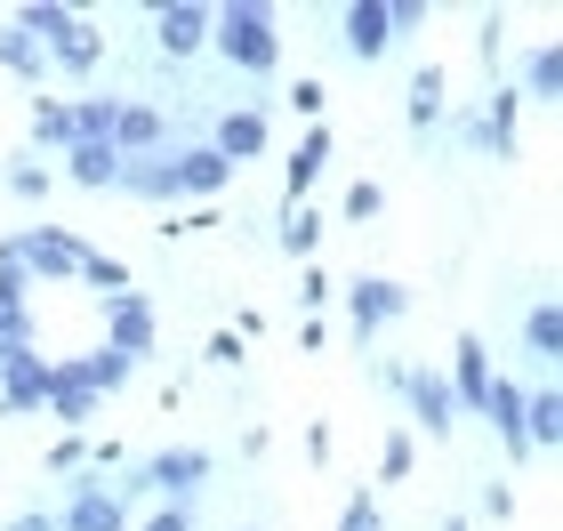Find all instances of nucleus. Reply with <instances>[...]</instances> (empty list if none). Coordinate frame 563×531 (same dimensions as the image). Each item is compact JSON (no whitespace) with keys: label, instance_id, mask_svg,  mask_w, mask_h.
I'll return each instance as SVG.
<instances>
[{"label":"nucleus","instance_id":"nucleus-1","mask_svg":"<svg viewBox=\"0 0 563 531\" xmlns=\"http://www.w3.org/2000/svg\"><path fill=\"white\" fill-rule=\"evenodd\" d=\"M210 48L234 73H250V81H266V73L282 65V33H274V9L266 0H234V9L210 16Z\"/></svg>","mask_w":563,"mask_h":531},{"label":"nucleus","instance_id":"nucleus-2","mask_svg":"<svg viewBox=\"0 0 563 531\" xmlns=\"http://www.w3.org/2000/svg\"><path fill=\"white\" fill-rule=\"evenodd\" d=\"M201 484H210V451H153V460L137 467V484H121V499L130 491H162V508H194Z\"/></svg>","mask_w":563,"mask_h":531},{"label":"nucleus","instance_id":"nucleus-3","mask_svg":"<svg viewBox=\"0 0 563 531\" xmlns=\"http://www.w3.org/2000/svg\"><path fill=\"white\" fill-rule=\"evenodd\" d=\"M57 531H130V499H121L97 467H81L73 491H65V508H57Z\"/></svg>","mask_w":563,"mask_h":531},{"label":"nucleus","instance_id":"nucleus-4","mask_svg":"<svg viewBox=\"0 0 563 531\" xmlns=\"http://www.w3.org/2000/svg\"><path fill=\"white\" fill-rule=\"evenodd\" d=\"M41 402H48V354L41 346H9V354H0V411L33 419Z\"/></svg>","mask_w":563,"mask_h":531},{"label":"nucleus","instance_id":"nucleus-5","mask_svg":"<svg viewBox=\"0 0 563 531\" xmlns=\"http://www.w3.org/2000/svg\"><path fill=\"white\" fill-rule=\"evenodd\" d=\"M16 266H24V283H65V274H81V242L65 234V225H24L16 234Z\"/></svg>","mask_w":563,"mask_h":531},{"label":"nucleus","instance_id":"nucleus-6","mask_svg":"<svg viewBox=\"0 0 563 531\" xmlns=\"http://www.w3.org/2000/svg\"><path fill=\"white\" fill-rule=\"evenodd\" d=\"M97 402H106V395L81 378V363H73V354H48V402H41V411H57L65 435H81V419H97Z\"/></svg>","mask_w":563,"mask_h":531},{"label":"nucleus","instance_id":"nucleus-7","mask_svg":"<svg viewBox=\"0 0 563 531\" xmlns=\"http://www.w3.org/2000/svg\"><path fill=\"white\" fill-rule=\"evenodd\" d=\"M210 16L201 0H169V9H153V41H162V57H194V48H210Z\"/></svg>","mask_w":563,"mask_h":531},{"label":"nucleus","instance_id":"nucleus-8","mask_svg":"<svg viewBox=\"0 0 563 531\" xmlns=\"http://www.w3.org/2000/svg\"><path fill=\"white\" fill-rule=\"evenodd\" d=\"M346 307H354V339H378V322H395L411 307V290L387 283V274H363V283H346Z\"/></svg>","mask_w":563,"mask_h":531},{"label":"nucleus","instance_id":"nucleus-9","mask_svg":"<svg viewBox=\"0 0 563 531\" xmlns=\"http://www.w3.org/2000/svg\"><path fill=\"white\" fill-rule=\"evenodd\" d=\"M492 378H499V363H492V346H483V339H459V346H451V378H443V387H451L459 411H483Z\"/></svg>","mask_w":563,"mask_h":531},{"label":"nucleus","instance_id":"nucleus-10","mask_svg":"<svg viewBox=\"0 0 563 531\" xmlns=\"http://www.w3.org/2000/svg\"><path fill=\"white\" fill-rule=\"evenodd\" d=\"M106 346H113V354H130V363H145V354H153V307H145L137 290L106 298Z\"/></svg>","mask_w":563,"mask_h":531},{"label":"nucleus","instance_id":"nucleus-11","mask_svg":"<svg viewBox=\"0 0 563 531\" xmlns=\"http://www.w3.org/2000/svg\"><path fill=\"white\" fill-rule=\"evenodd\" d=\"M395 48V16H387V0H354L346 9V57L354 65H378Z\"/></svg>","mask_w":563,"mask_h":531},{"label":"nucleus","instance_id":"nucleus-12","mask_svg":"<svg viewBox=\"0 0 563 531\" xmlns=\"http://www.w3.org/2000/svg\"><path fill=\"white\" fill-rule=\"evenodd\" d=\"M113 186L137 193V201H177V145H162V154H130Z\"/></svg>","mask_w":563,"mask_h":531},{"label":"nucleus","instance_id":"nucleus-13","mask_svg":"<svg viewBox=\"0 0 563 531\" xmlns=\"http://www.w3.org/2000/svg\"><path fill=\"white\" fill-rule=\"evenodd\" d=\"M48 65H57V73H73V81H89V73L106 65V33H97L89 16H73L65 33L48 41Z\"/></svg>","mask_w":563,"mask_h":531},{"label":"nucleus","instance_id":"nucleus-14","mask_svg":"<svg viewBox=\"0 0 563 531\" xmlns=\"http://www.w3.org/2000/svg\"><path fill=\"white\" fill-rule=\"evenodd\" d=\"M225 186H234V162H218L210 145H186V154H177V201H218Z\"/></svg>","mask_w":563,"mask_h":531},{"label":"nucleus","instance_id":"nucleus-15","mask_svg":"<svg viewBox=\"0 0 563 531\" xmlns=\"http://www.w3.org/2000/svg\"><path fill=\"white\" fill-rule=\"evenodd\" d=\"M402 395H411V419L427 427V435H451V419H459V402H451V387L434 370H411L402 378Z\"/></svg>","mask_w":563,"mask_h":531},{"label":"nucleus","instance_id":"nucleus-16","mask_svg":"<svg viewBox=\"0 0 563 531\" xmlns=\"http://www.w3.org/2000/svg\"><path fill=\"white\" fill-rule=\"evenodd\" d=\"M33 283H24L16 266H0V354L9 346H33V298H24Z\"/></svg>","mask_w":563,"mask_h":531},{"label":"nucleus","instance_id":"nucleus-17","mask_svg":"<svg viewBox=\"0 0 563 531\" xmlns=\"http://www.w3.org/2000/svg\"><path fill=\"white\" fill-rule=\"evenodd\" d=\"M210 154H218V162H250V154H266V113H250V106H242V113H225L218 130H210Z\"/></svg>","mask_w":563,"mask_h":531},{"label":"nucleus","instance_id":"nucleus-18","mask_svg":"<svg viewBox=\"0 0 563 531\" xmlns=\"http://www.w3.org/2000/svg\"><path fill=\"white\" fill-rule=\"evenodd\" d=\"M162 137L169 130H162V113H153V106H121L113 113V154L121 162H130V154H162Z\"/></svg>","mask_w":563,"mask_h":531},{"label":"nucleus","instance_id":"nucleus-19","mask_svg":"<svg viewBox=\"0 0 563 531\" xmlns=\"http://www.w3.org/2000/svg\"><path fill=\"white\" fill-rule=\"evenodd\" d=\"M483 419L499 427L507 460H516V451H523V387H516V378H492V395H483Z\"/></svg>","mask_w":563,"mask_h":531},{"label":"nucleus","instance_id":"nucleus-20","mask_svg":"<svg viewBox=\"0 0 563 531\" xmlns=\"http://www.w3.org/2000/svg\"><path fill=\"white\" fill-rule=\"evenodd\" d=\"M73 154L81 145V121H73V106H57V97H33V154Z\"/></svg>","mask_w":563,"mask_h":531},{"label":"nucleus","instance_id":"nucleus-21","mask_svg":"<svg viewBox=\"0 0 563 531\" xmlns=\"http://www.w3.org/2000/svg\"><path fill=\"white\" fill-rule=\"evenodd\" d=\"M65 177H73L81 193H113L121 154H113V145H73V154H65Z\"/></svg>","mask_w":563,"mask_h":531},{"label":"nucleus","instance_id":"nucleus-22","mask_svg":"<svg viewBox=\"0 0 563 531\" xmlns=\"http://www.w3.org/2000/svg\"><path fill=\"white\" fill-rule=\"evenodd\" d=\"M516 97H540V106H555V97H563V48H555V41H540V48L523 57V89H516Z\"/></svg>","mask_w":563,"mask_h":531},{"label":"nucleus","instance_id":"nucleus-23","mask_svg":"<svg viewBox=\"0 0 563 531\" xmlns=\"http://www.w3.org/2000/svg\"><path fill=\"white\" fill-rule=\"evenodd\" d=\"M523 443H563V395L555 387L523 395Z\"/></svg>","mask_w":563,"mask_h":531},{"label":"nucleus","instance_id":"nucleus-24","mask_svg":"<svg viewBox=\"0 0 563 531\" xmlns=\"http://www.w3.org/2000/svg\"><path fill=\"white\" fill-rule=\"evenodd\" d=\"M274 242L290 250V258H306V266H314V250H322V210L290 201V210H282V234H274Z\"/></svg>","mask_w":563,"mask_h":531},{"label":"nucleus","instance_id":"nucleus-25","mask_svg":"<svg viewBox=\"0 0 563 531\" xmlns=\"http://www.w3.org/2000/svg\"><path fill=\"white\" fill-rule=\"evenodd\" d=\"M322 169H330V130L314 121V130L298 137V154H290V201H306V186H314Z\"/></svg>","mask_w":563,"mask_h":531},{"label":"nucleus","instance_id":"nucleus-26","mask_svg":"<svg viewBox=\"0 0 563 531\" xmlns=\"http://www.w3.org/2000/svg\"><path fill=\"white\" fill-rule=\"evenodd\" d=\"M443 106H451V89H443V65H427V73H411V130H434L443 121Z\"/></svg>","mask_w":563,"mask_h":531},{"label":"nucleus","instance_id":"nucleus-27","mask_svg":"<svg viewBox=\"0 0 563 531\" xmlns=\"http://www.w3.org/2000/svg\"><path fill=\"white\" fill-rule=\"evenodd\" d=\"M73 363H81V378H89V387L97 395H113V387H130V354H113V346H89V354H73Z\"/></svg>","mask_w":563,"mask_h":531},{"label":"nucleus","instance_id":"nucleus-28","mask_svg":"<svg viewBox=\"0 0 563 531\" xmlns=\"http://www.w3.org/2000/svg\"><path fill=\"white\" fill-rule=\"evenodd\" d=\"M0 65H9V73H16V81H41V65H48V48H41L33 33H16V24H9V33H0Z\"/></svg>","mask_w":563,"mask_h":531},{"label":"nucleus","instance_id":"nucleus-29","mask_svg":"<svg viewBox=\"0 0 563 531\" xmlns=\"http://www.w3.org/2000/svg\"><path fill=\"white\" fill-rule=\"evenodd\" d=\"M523 346L540 354V363H555V354H563V314L555 307H531L523 314Z\"/></svg>","mask_w":563,"mask_h":531},{"label":"nucleus","instance_id":"nucleus-30","mask_svg":"<svg viewBox=\"0 0 563 531\" xmlns=\"http://www.w3.org/2000/svg\"><path fill=\"white\" fill-rule=\"evenodd\" d=\"M73 16H81V9H57V0H33V9H16V33H33V41L48 48V41H57Z\"/></svg>","mask_w":563,"mask_h":531},{"label":"nucleus","instance_id":"nucleus-31","mask_svg":"<svg viewBox=\"0 0 563 531\" xmlns=\"http://www.w3.org/2000/svg\"><path fill=\"white\" fill-rule=\"evenodd\" d=\"M113 113H121V97H89V106H73V121H81V145H113Z\"/></svg>","mask_w":563,"mask_h":531},{"label":"nucleus","instance_id":"nucleus-32","mask_svg":"<svg viewBox=\"0 0 563 531\" xmlns=\"http://www.w3.org/2000/svg\"><path fill=\"white\" fill-rule=\"evenodd\" d=\"M0 177H9V193H16V201H41V193H48V162H41V154H16Z\"/></svg>","mask_w":563,"mask_h":531},{"label":"nucleus","instance_id":"nucleus-33","mask_svg":"<svg viewBox=\"0 0 563 531\" xmlns=\"http://www.w3.org/2000/svg\"><path fill=\"white\" fill-rule=\"evenodd\" d=\"M81 283H97L106 298H121V290H130V266L106 258V250H81Z\"/></svg>","mask_w":563,"mask_h":531},{"label":"nucleus","instance_id":"nucleus-34","mask_svg":"<svg viewBox=\"0 0 563 531\" xmlns=\"http://www.w3.org/2000/svg\"><path fill=\"white\" fill-rule=\"evenodd\" d=\"M282 106H290V113H306V130H314V121H322V106H330V89L314 81V73H306V81H290V89H282Z\"/></svg>","mask_w":563,"mask_h":531},{"label":"nucleus","instance_id":"nucleus-35","mask_svg":"<svg viewBox=\"0 0 563 531\" xmlns=\"http://www.w3.org/2000/svg\"><path fill=\"white\" fill-rule=\"evenodd\" d=\"M330 298H339V283H330V266L314 258V266H306V274H298V307H306V314H322V307H330Z\"/></svg>","mask_w":563,"mask_h":531},{"label":"nucleus","instance_id":"nucleus-36","mask_svg":"<svg viewBox=\"0 0 563 531\" xmlns=\"http://www.w3.org/2000/svg\"><path fill=\"white\" fill-rule=\"evenodd\" d=\"M411 467H419V443H411V435H387V443H378V475H387V484H402Z\"/></svg>","mask_w":563,"mask_h":531},{"label":"nucleus","instance_id":"nucleus-37","mask_svg":"<svg viewBox=\"0 0 563 531\" xmlns=\"http://www.w3.org/2000/svg\"><path fill=\"white\" fill-rule=\"evenodd\" d=\"M387 210V193H378V177H363V186H346V218L363 225V218H378Z\"/></svg>","mask_w":563,"mask_h":531},{"label":"nucleus","instance_id":"nucleus-38","mask_svg":"<svg viewBox=\"0 0 563 531\" xmlns=\"http://www.w3.org/2000/svg\"><path fill=\"white\" fill-rule=\"evenodd\" d=\"M89 467V443L81 435H57V451H48V475H81Z\"/></svg>","mask_w":563,"mask_h":531},{"label":"nucleus","instance_id":"nucleus-39","mask_svg":"<svg viewBox=\"0 0 563 531\" xmlns=\"http://www.w3.org/2000/svg\"><path fill=\"white\" fill-rule=\"evenodd\" d=\"M210 363H218V370H242V331H218V339H210Z\"/></svg>","mask_w":563,"mask_h":531},{"label":"nucleus","instance_id":"nucleus-40","mask_svg":"<svg viewBox=\"0 0 563 531\" xmlns=\"http://www.w3.org/2000/svg\"><path fill=\"white\" fill-rule=\"evenodd\" d=\"M137 531H194V508H153Z\"/></svg>","mask_w":563,"mask_h":531},{"label":"nucleus","instance_id":"nucleus-41","mask_svg":"<svg viewBox=\"0 0 563 531\" xmlns=\"http://www.w3.org/2000/svg\"><path fill=\"white\" fill-rule=\"evenodd\" d=\"M483 516H499V523H507V516H516V491L492 484V491H483Z\"/></svg>","mask_w":563,"mask_h":531},{"label":"nucleus","instance_id":"nucleus-42","mask_svg":"<svg viewBox=\"0 0 563 531\" xmlns=\"http://www.w3.org/2000/svg\"><path fill=\"white\" fill-rule=\"evenodd\" d=\"M9 531H57V516H41V508H24V516H9Z\"/></svg>","mask_w":563,"mask_h":531},{"label":"nucleus","instance_id":"nucleus-43","mask_svg":"<svg viewBox=\"0 0 563 531\" xmlns=\"http://www.w3.org/2000/svg\"><path fill=\"white\" fill-rule=\"evenodd\" d=\"M443 531H467V523H459V516H451V523H443Z\"/></svg>","mask_w":563,"mask_h":531},{"label":"nucleus","instance_id":"nucleus-44","mask_svg":"<svg viewBox=\"0 0 563 531\" xmlns=\"http://www.w3.org/2000/svg\"><path fill=\"white\" fill-rule=\"evenodd\" d=\"M242 531H258V523H242Z\"/></svg>","mask_w":563,"mask_h":531}]
</instances>
